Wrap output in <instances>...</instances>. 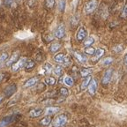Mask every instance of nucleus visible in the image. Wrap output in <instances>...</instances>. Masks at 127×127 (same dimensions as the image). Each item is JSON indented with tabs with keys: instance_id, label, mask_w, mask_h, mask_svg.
<instances>
[{
	"instance_id": "12",
	"label": "nucleus",
	"mask_w": 127,
	"mask_h": 127,
	"mask_svg": "<svg viewBox=\"0 0 127 127\" xmlns=\"http://www.w3.org/2000/svg\"><path fill=\"white\" fill-rule=\"evenodd\" d=\"M40 78L39 77H32L29 79H28L25 84H24V87H31L37 85V83L39 82Z\"/></svg>"
},
{
	"instance_id": "33",
	"label": "nucleus",
	"mask_w": 127,
	"mask_h": 127,
	"mask_svg": "<svg viewBox=\"0 0 127 127\" xmlns=\"http://www.w3.org/2000/svg\"><path fill=\"white\" fill-rule=\"evenodd\" d=\"M113 50L115 52H117V53H120V52L122 51V50H123V47H122L121 45H116L115 47L113 48Z\"/></svg>"
},
{
	"instance_id": "1",
	"label": "nucleus",
	"mask_w": 127,
	"mask_h": 127,
	"mask_svg": "<svg viewBox=\"0 0 127 127\" xmlns=\"http://www.w3.org/2000/svg\"><path fill=\"white\" fill-rule=\"evenodd\" d=\"M98 5H99V1L98 0H88L87 1L84 5V12L87 15H90L93 13L96 9H97Z\"/></svg>"
},
{
	"instance_id": "27",
	"label": "nucleus",
	"mask_w": 127,
	"mask_h": 127,
	"mask_svg": "<svg viewBox=\"0 0 127 127\" xmlns=\"http://www.w3.org/2000/svg\"><path fill=\"white\" fill-rule=\"evenodd\" d=\"M94 42H95V39H94L93 37H91V36H89V37H87L84 40L83 43H84V46H86V47H89Z\"/></svg>"
},
{
	"instance_id": "35",
	"label": "nucleus",
	"mask_w": 127,
	"mask_h": 127,
	"mask_svg": "<svg viewBox=\"0 0 127 127\" xmlns=\"http://www.w3.org/2000/svg\"><path fill=\"white\" fill-rule=\"evenodd\" d=\"M13 1L14 0H3L4 5L7 6V7H10V6L13 4Z\"/></svg>"
},
{
	"instance_id": "41",
	"label": "nucleus",
	"mask_w": 127,
	"mask_h": 127,
	"mask_svg": "<svg viewBox=\"0 0 127 127\" xmlns=\"http://www.w3.org/2000/svg\"><path fill=\"white\" fill-rule=\"evenodd\" d=\"M1 5H2V1L0 0V7H1Z\"/></svg>"
},
{
	"instance_id": "40",
	"label": "nucleus",
	"mask_w": 127,
	"mask_h": 127,
	"mask_svg": "<svg viewBox=\"0 0 127 127\" xmlns=\"http://www.w3.org/2000/svg\"><path fill=\"white\" fill-rule=\"evenodd\" d=\"M3 100H4V96H3V95H0V103L2 102Z\"/></svg>"
},
{
	"instance_id": "23",
	"label": "nucleus",
	"mask_w": 127,
	"mask_h": 127,
	"mask_svg": "<svg viewBox=\"0 0 127 127\" xmlns=\"http://www.w3.org/2000/svg\"><path fill=\"white\" fill-rule=\"evenodd\" d=\"M51 121H52V119H51V117H50V116H45V117L40 121V124L44 125V126H48V125H50Z\"/></svg>"
},
{
	"instance_id": "9",
	"label": "nucleus",
	"mask_w": 127,
	"mask_h": 127,
	"mask_svg": "<svg viewBox=\"0 0 127 127\" xmlns=\"http://www.w3.org/2000/svg\"><path fill=\"white\" fill-rule=\"evenodd\" d=\"M16 90H17V86H16V84H11V85L7 86L4 90V96L7 98L11 97L12 95L15 94Z\"/></svg>"
},
{
	"instance_id": "5",
	"label": "nucleus",
	"mask_w": 127,
	"mask_h": 127,
	"mask_svg": "<svg viewBox=\"0 0 127 127\" xmlns=\"http://www.w3.org/2000/svg\"><path fill=\"white\" fill-rule=\"evenodd\" d=\"M19 117H20V114H15V115H11L8 116V117H5L0 121V127H7V125H11L12 122L16 121Z\"/></svg>"
},
{
	"instance_id": "31",
	"label": "nucleus",
	"mask_w": 127,
	"mask_h": 127,
	"mask_svg": "<svg viewBox=\"0 0 127 127\" xmlns=\"http://www.w3.org/2000/svg\"><path fill=\"white\" fill-rule=\"evenodd\" d=\"M64 83L67 86H69V87H71V86H73V84H74V79L71 77H70V76H67V77L64 79Z\"/></svg>"
},
{
	"instance_id": "17",
	"label": "nucleus",
	"mask_w": 127,
	"mask_h": 127,
	"mask_svg": "<svg viewBox=\"0 0 127 127\" xmlns=\"http://www.w3.org/2000/svg\"><path fill=\"white\" fill-rule=\"evenodd\" d=\"M35 65H36L35 61H34V60H32V59H28V61H27L24 68H25L26 71H31L35 67Z\"/></svg>"
},
{
	"instance_id": "24",
	"label": "nucleus",
	"mask_w": 127,
	"mask_h": 127,
	"mask_svg": "<svg viewBox=\"0 0 127 127\" xmlns=\"http://www.w3.org/2000/svg\"><path fill=\"white\" fill-rule=\"evenodd\" d=\"M44 82H45V84H46V85H48V86H53V85H55L56 82H57V79H56L54 77L49 76V77L45 78V79H44Z\"/></svg>"
},
{
	"instance_id": "20",
	"label": "nucleus",
	"mask_w": 127,
	"mask_h": 127,
	"mask_svg": "<svg viewBox=\"0 0 127 127\" xmlns=\"http://www.w3.org/2000/svg\"><path fill=\"white\" fill-rule=\"evenodd\" d=\"M52 69H53V68H52V65L49 63L44 64L43 66H42V71H43V73L46 74V75L51 73L52 71H53Z\"/></svg>"
},
{
	"instance_id": "6",
	"label": "nucleus",
	"mask_w": 127,
	"mask_h": 127,
	"mask_svg": "<svg viewBox=\"0 0 127 127\" xmlns=\"http://www.w3.org/2000/svg\"><path fill=\"white\" fill-rule=\"evenodd\" d=\"M54 35H55V37L58 38V39H62V38H64L65 36V26H64V24L61 23L57 27Z\"/></svg>"
},
{
	"instance_id": "28",
	"label": "nucleus",
	"mask_w": 127,
	"mask_h": 127,
	"mask_svg": "<svg viewBox=\"0 0 127 127\" xmlns=\"http://www.w3.org/2000/svg\"><path fill=\"white\" fill-rule=\"evenodd\" d=\"M95 49L93 47H91V46H89V47H87L85 49V53L87 54V55H89V56H93L94 54H95Z\"/></svg>"
},
{
	"instance_id": "19",
	"label": "nucleus",
	"mask_w": 127,
	"mask_h": 127,
	"mask_svg": "<svg viewBox=\"0 0 127 127\" xmlns=\"http://www.w3.org/2000/svg\"><path fill=\"white\" fill-rule=\"evenodd\" d=\"M60 49H61V43H59V42H53L50 46V51L51 53H56Z\"/></svg>"
},
{
	"instance_id": "7",
	"label": "nucleus",
	"mask_w": 127,
	"mask_h": 127,
	"mask_svg": "<svg viewBox=\"0 0 127 127\" xmlns=\"http://www.w3.org/2000/svg\"><path fill=\"white\" fill-rule=\"evenodd\" d=\"M112 73H113V70L112 69H108L103 74L102 78H101V85L102 86H107L111 80V77H112Z\"/></svg>"
},
{
	"instance_id": "39",
	"label": "nucleus",
	"mask_w": 127,
	"mask_h": 127,
	"mask_svg": "<svg viewBox=\"0 0 127 127\" xmlns=\"http://www.w3.org/2000/svg\"><path fill=\"white\" fill-rule=\"evenodd\" d=\"M124 64H125V66H127V53L125 54V58H124Z\"/></svg>"
},
{
	"instance_id": "14",
	"label": "nucleus",
	"mask_w": 127,
	"mask_h": 127,
	"mask_svg": "<svg viewBox=\"0 0 127 127\" xmlns=\"http://www.w3.org/2000/svg\"><path fill=\"white\" fill-rule=\"evenodd\" d=\"M73 56H74V58L78 60V62H79L80 64H86V63H87V57L85 56V54L81 53V52L75 51L73 53Z\"/></svg>"
},
{
	"instance_id": "18",
	"label": "nucleus",
	"mask_w": 127,
	"mask_h": 127,
	"mask_svg": "<svg viewBox=\"0 0 127 127\" xmlns=\"http://www.w3.org/2000/svg\"><path fill=\"white\" fill-rule=\"evenodd\" d=\"M92 73V69L91 68H82L79 71V75L81 78H87L88 76H90V74Z\"/></svg>"
},
{
	"instance_id": "2",
	"label": "nucleus",
	"mask_w": 127,
	"mask_h": 127,
	"mask_svg": "<svg viewBox=\"0 0 127 127\" xmlns=\"http://www.w3.org/2000/svg\"><path fill=\"white\" fill-rule=\"evenodd\" d=\"M54 60L59 64H64V65H70L71 63V60L69 57H66L64 53H58L54 56Z\"/></svg>"
},
{
	"instance_id": "21",
	"label": "nucleus",
	"mask_w": 127,
	"mask_h": 127,
	"mask_svg": "<svg viewBox=\"0 0 127 127\" xmlns=\"http://www.w3.org/2000/svg\"><path fill=\"white\" fill-rule=\"evenodd\" d=\"M8 58H9V55H8L7 52L4 51V52H2V53H0V68L2 67L4 64H5Z\"/></svg>"
},
{
	"instance_id": "11",
	"label": "nucleus",
	"mask_w": 127,
	"mask_h": 127,
	"mask_svg": "<svg viewBox=\"0 0 127 127\" xmlns=\"http://www.w3.org/2000/svg\"><path fill=\"white\" fill-rule=\"evenodd\" d=\"M20 58V54L19 52H14L11 57H9L7 59V61L5 62V65L6 66H12L14 63H15L17 60Z\"/></svg>"
},
{
	"instance_id": "26",
	"label": "nucleus",
	"mask_w": 127,
	"mask_h": 127,
	"mask_svg": "<svg viewBox=\"0 0 127 127\" xmlns=\"http://www.w3.org/2000/svg\"><path fill=\"white\" fill-rule=\"evenodd\" d=\"M113 61L114 59L111 57H107V58H105L101 61V64H102L103 66H108V65H110L111 64L113 63Z\"/></svg>"
},
{
	"instance_id": "30",
	"label": "nucleus",
	"mask_w": 127,
	"mask_h": 127,
	"mask_svg": "<svg viewBox=\"0 0 127 127\" xmlns=\"http://www.w3.org/2000/svg\"><path fill=\"white\" fill-rule=\"evenodd\" d=\"M56 3V0H45V6L48 9H51L54 7Z\"/></svg>"
},
{
	"instance_id": "32",
	"label": "nucleus",
	"mask_w": 127,
	"mask_h": 127,
	"mask_svg": "<svg viewBox=\"0 0 127 127\" xmlns=\"http://www.w3.org/2000/svg\"><path fill=\"white\" fill-rule=\"evenodd\" d=\"M59 94L62 95V96H64V97H65V96H67L68 95H69V90L66 88V87H61L59 89Z\"/></svg>"
},
{
	"instance_id": "38",
	"label": "nucleus",
	"mask_w": 127,
	"mask_h": 127,
	"mask_svg": "<svg viewBox=\"0 0 127 127\" xmlns=\"http://www.w3.org/2000/svg\"><path fill=\"white\" fill-rule=\"evenodd\" d=\"M71 20H72V21H71V23L73 24V26H76V25H78V23H79V21H78L77 20H75V18H73Z\"/></svg>"
},
{
	"instance_id": "29",
	"label": "nucleus",
	"mask_w": 127,
	"mask_h": 127,
	"mask_svg": "<svg viewBox=\"0 0 127 127\" xmlns=\"http://www.w3.org/2000/svg\"><path fill=\"white\" fill-rule=\"evenodd\" d=\"M65 0H59L58 1V9H59L60 12H63L64 11V9H65Z\"/></svg>"
},
{
	"instance_id": "34",
	"label": "nucleus",
	"mask_w": 127,
	"mask_h": 127,
	"mask_svg": "<svg viewBox=\"0 0 127 127\" xmlns=\"http://www.w3.org/2000/svg\"><path fill=\"white\" fill-rule=\"evenodd\" d=\"M122 17L123 18H127V3L125 4V5L124 6L123 12H122Z\"/></svg>"
},
{
	"instance_id": "36",
	"label": "nucleus",
	"mask_w": 127,
	"mask_h": 127,
	"mask_svg": "<svg viewBox=\"0 0 127 127\" xmlns=\"http://www.w3.org/2000/svg\"><path fill=\"white\" fill-rule=\"evenodd\" d=\"M36 60H37V62H41L42 60V53H41V52H40L39 54H37V55H36Z\"/></svg>"
},
{
	"instance_id": "22",
	"label": "nucleus",
	"mask_w": 127,
	"mask_h": 127,
	"mask_svg": "<svg viewBox=\"0 0 127 127\" xmlns=\"http://www.w3.org/2000/svg\"><path fill=\"white\" fill-rule=\"evenodd\" d=\"M91 79L92 78L90 77V76L85 78V79L82 81L81 85H80V90H81V91H84V90L87 89V87H88V85H89V82H90V80H91Z\"/></svg>"
},
{
	"instance_id": "13",
	"label": "nucleus",
	"mask_w": 127,
	"mask_h": 127,
	"mask_svg": "<svg viewBox=\"0 0 127 127\" xmlns=\"http://www.w3.org/2000/svg\"><path fill=\"white\" fill-rule=\"evenodd\" d=\"M43 114V110L42 109H40V108H36V109H33L29 111V115L30 117H33V118H36V117H39L40 116H42Z\"/></svg>"
},
{
	"instance_id": "10",
	"label": "nucleus",
	"mask_w": 127,
	"mask_h": 127,
	"mask_svg": "<svg viewBox=\"0 0 127 127\" xmlns=\"http://www.w3.org/2000/svg\"><path fill=\"white\" fill-rule=\"evenodd\" d=\"M97 87H98V82H97V80H96V79H95V78L91 79V80H90V82H89V85L87 87L89 95H95V92L97 90Z\"/></svg>"
},
{
	"instance_id": "15",
	"label": "nucleus",
	"mask_w": 127,
	"mask_h": 127,
	"mask_svg": "<svg viewBox=\"0 0 127 127\" xmlns=\"http://www.w3.org/2000/svg\"><path fill=\"white\" fill-rule=\"evenodd\" d=\"M103 55H104V50H103V49H98V50H95V54L93 55L94 57H93L92 61H93L94 63H96V62H98L101 59Z\"/></svg>"
},
{
	"instance_id": "16",
	"label": "nucleus",
	"mask_w": 127,
	"mask_h": 127,
	"mask_svg": "<svg viewBox=\"0 0 127 127\" xmlns=\"http://www.w3.org/2000/svg\"><path fill=\"white\" fill-rule=\"evenodd\" d=\"M59 108L58 107H47L45 109H44V114L46 116H51L56 114L58 111H59Z\"/></svg>"
},
{
	"instance_id": "8",
	"label": "nucleus",
	"mask_w": 127,
	"mask_h": 127,
	"mask_svg": "<svg viewBox=\"0 0 127 127\" xmlns=\"http://www.w3.org/2000/svg\"><path fill=\"white\" fill-rule=\"evenodd\" d=\"M87 37V31L86 29V28H84V27L79 28L78 32L76 33V40H77L78 42H82Z\"/></svg>"
},
{
	"instance_id": "37",
	"label": "nucleus",
	"mask_w": 127,
	"mask_h": 127,
	"mask_svg": "<svg viewBox=\"0 0 127 127\" xmlns=\"http://www.w3.org/2000/svg\"><path fill=\"white\" fill-rule=\"evenodd\" d=\"M4 77H5V74L3 73V72H0V83H1V82L4 80Z\"/></svg>"
},
{
	"instance_id": "3",
	"label": "nucleus",
	"mask_w": 127,
	"mask_h": 127,
	"mask_svg": "<svg viewBox=\"0 0 127 127\" xmlns=\"http://www.w3.org/2000/svg\"><path fill=\"white\" fill-rule=\"evenodd\" d=\"M67 123V117L64 114H60L57 116L52 121V126L53 127H64Z\"/></svg>"
},
{
	"instance_id": "25",
	"label": "nucleus",
	"mask_w": 127,
	"mask_h": 127,
	"mask_svg": "<svg viewBox=\"0 0 127 127\" xmlns=\"http://www.w3.org/2000/svg\"><path fill=\"white\" fill-rule=\"evenodd\" d=\"M54 73L56 74L57 76H58V77H60V76L63 75V72H64V69L63 67H62L61 65H57L55 68H54Z\"/></svg>"
},
{
	"instance_id": "4",
	"label": "nucleus",
	"mask_w": 127,
	"mask_h": 127,
	"mask_svg": "<svg viewBox=\"0 0 127 127\" xmlns=\"http://www.w3.org/2000/svg\"><path fill=\"white\" fill-rule=\"evenodd\" d=\"M27 61H28V58L23 57V58H20L15 63L11 66V69H12V71L16 72V71H19L20 69L25 67V64H26Z\"/></svg>"
}]
</instances>
